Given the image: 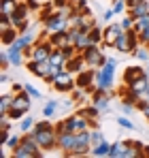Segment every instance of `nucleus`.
Masks as SVG:
<instances>
[{"label": "nucleus", "instance_id": "f257e3e1", "mask_svg": "<svg viewBox=\"0 0 149 158\" xmlns=\"http://www.w3.org/2000/svg\"><path fill=\"white\" fill-rule=\"evenodd\" d=\"M11 156L13 158H41L43 156V150L36 143L34 131H28V132L22 135V143L11 152Z\"/></svg>", "mask_w": 149, "mask_h": 158}, {"label": "nucleus", "instance_id": "f03ea898", "mask_svg": "<svg viewBox=\"0 0 149 158\" xmlns=\"http://www.w3.org/2000/svg\"><path fill=\"white\" fill-rule=\"evenodd\" d=\"M115 69H117V60L115 58H109L104 62V66L96 69V88L98 90L111 92V88L115 83Z\"/></svg>", "mask_w": 149, "mask_h": 158}, {"label": "nucleus", "instance_id": "7ed1b4c3", "mask_svg": "<svg viewBox=\"0 0 149 158\" xmlns=\"http://www.w3.org/2000/svg\"><path fill=\"white\" fill-rule=\"evenodd\" d=\"M136 47H141V41H139V32L132 28V30H124L122 32V36L115 41L113 49H117V52H122V53H132Z\"/></svg>", "mask_w": 149, "mask_h": 158}, {"label": "nucleus", "instance_id": "20e7f679", "mask_svg": "<svg viewBox=\"0 0 149 158\" xmlns=\"http://www.w3.org/2000/svg\"><path fill=\"white\" fill-rule=\"evenodd\" d=\"M51 88H53L55 92H60V94H70L74 88H77V75H73L70 71H66V69H64L58 77L53 79Z\"/></svg>", "mask_w": 149, "mask_h": 158}, {"label": "nucleus", "instance_id": "39448f33", "mask_svg": "<svg viewBox=\"0 0 149 158\" xmlns=\"http://www.w3.org/2000/svg\"><path fill=\"white\" fill-rule=\"evenodd\" d=\"M83 60H85V64L90 66V69H100V66H104V62L109 60L104 53H102V47L100 45H90L87 49H83Z\"/></svg>", "mask_w": 149, "mask_h": 158}, {"label": "nucleus", "instance_id": "423d86ee", "mask_svg": "<svg viewBox=\"0 0 149 158\" xmlns=\"http://www.w3.org/2000/svg\"><path fill=\"white\" fill-rule=\"evenodd\" d=\"M92 152V135H90V128L87 131L77 132V143H74V150L68 154V156H87Z\"/></svg>", "mask_w": 149, "mask_h": 158}, {"label": "nucleus", "instance_id": "0eeeda50", "mask_svg": "<svg viewBox=\"0 0 149 158\" xmlns=\"http://www.w3.org/2000/svg\"><path fill=\"white\" fill-rule=\"evenodd\" d=\"M36 143L41 145V150H58V132L55 128L51 131H34Z\"/></svg>", "mask_w": 149, "mask_h": 158}, {"label": "nucleus", "instance_id": "6e6552de", "mask_svg": "<svg viewBox=\"0 0 149 158\" xmlns=\"http://www.w3.org/2000/svg\"><path fill=\"white\" fill-rule=\"evenodd\" d=\"M64 122H66V128H68L70 132H74V135H77V132H81V131H87V128H92V122H90L85 115H81L79 111H77L74 115H68Z\"/></svg>", "mask_w": 149, "mask_h": 158}, {"label": "nucleus", "instance_id": "1a4fd4ad", "mask_svg": "<svg viewBox=\"0 0 149 158\" xmlns=\"http://www.w3.org/2000/svg\"><path fill=\"white\" fill-rule=\"evenodd\" d=\"M26 69L34 75V77H38V79H47V75L51 73V62L49 60H43V62H36V60H28V64H26Z\"/></svg>", "mask_w": 149, "mask_h": 158}, {"label": "nucleus", "instance_id": "9d476101", "mask_svg": "<svg viewBox=\"0 0 149 158\" xmlns=\"http://www.w3.org/2000/svg\"><path fill=\"white\" fill-rule=\"evenodd\" d=\"M124 28L122 24H109L104 28V39H102V47H115V41L122 36Z\"/></svg>", "mask_w": 149, "mask_h": 158}, {"label": "nucleus", "instance_id": "9b49d317", "mask_svg": "<svg viewBox=\"0 0 149 158\" xmlns=\"http://www.w3.org/2000/svg\"><path fill=\"white\" fill-rule=\"evenodd\" d=\"M74 143H77V135L74 132L66 131V132H60L58 135V150H62L66 156L74 150Z\"/></svg>", "mask_w": 149, "mask_h": 158}, {"label": "nucleus", "instance_id": "f8f14e48", "mask_svg": "<svg viewBox=\"0 0 149 158\" xmlns=\"http://www.w3.org/2000/svg\"><path fill=\"white\" fill-rule=\"evenodd\" d=\"M13 109H19V111H30V107H32V96L26 92V90H22V92H15L13 94Z\"/></svg>", "mask_w": 149, "mask_h": 158}, {"label": "nucleus", "instance_id": "ddd939ff", "mask_svg": "<svg viewBox=\"0 0 149 158\" xmlns=\"http://www.w3.org/2000/svg\"><path fill=\"white\" fill-rule=\"evenodd\" d=\"M92 105L98 107L102 113H104V111H109V105H111V94H109L107 90H96V92L92 94Z\"/></svg>", "mask_w": 149, "mask_h": 158}, {"label": "nucleus", "instance_id": "4468645a", "mask_svg": "<svg viewBox=\"0 0 149 158\" xmlns=\"http://www.w3.org/2000/svg\"><path fill=\"white\" fill-rule=\"evenodd\" d=\"M36 41H38V39H36V32H34V28H28L26 32H19L17 41H15L13 45H17V47L26 49V47H32V45H34Z\"/></svg>", "mask_w": 149, "mask_h": 158}, {"label": "nucleus", "instance_id": "2eb2a0df", "mask_svg": "<svg viewBox=\"0 0 149 158\" xmlns=\"http://www.w3.org/2000/svg\"><path fill=\"white\" fill-rule=\"evenodd\" d=\"M92 83H96V69H85V71H81L79 75H77V88H87V85H92Z\"/></svg>", "mask_w": 149, "mask_h": 158}, {"label": "nucleus", "instance_id": "dca6fc26", "mask_svg": "<svg viewBox=\"0 0 149 158\" xmlns=\"http://www.w3.org/2000/svg\"><path fill=\"white\" fill-rule=\"evenodd\" d=\"M49 43L53 45V49H60V47H64V45H68L70 41H68V30H60V32H49Z\"/></svg>", "mask_w": 149, "mask_h": 158}, {"label": "nucleus", "instance_id": "f3484780", "mask_svg": "<svg viewBox=\"0 0 149 158\" xmlns=\"http://www.w3.org/2000/svg\"><path fill=\"white\" fill-rule=\"evenodd\" d=\"M145 73H147V71H145L143 66H136V64H134V66H128V69L124 71V77H122L124 79V85H130L132 81H136L139 77H143Z\"/></svg>", "mask_w": 149, "mask_h": 158}, {"label": "nucleus", "instance_id": "a211bd4d", "mask_svg": "<svg viewBox=\"0 0 149 158\" xmlns=\"http://www.w3.org/2000/svg\"><path fill=\"white\" fill-rule=\"evenodd\" d=\"M87 69V64H85V60H83V53H77L74 58H70L68 62H66V71H70L73 75H79L81 71H85Z\"/></svg>", "mask_w": 149, "mask_h": 158}, {"label": "nucleus", "instance_id": "6ab92c4d", "mask_svg": "<svg viewBox=\"0 0 149 158\" xmlns=\"http://www.w3.org/2000/svg\"><path fill=\"white\" fill-rule=\"evenodd\" d=\"M6 53H9V60H11V66H22L26 60L24 56V49L17 47V45H9L6 47Z\"/></svg>", "mask_w": 149, "mask_h": 158}, {"label": "nucleus", "instance_id": "aec40b11", "mask_svg": "<svg viewBox=\"0 0 149 158\" xmlns=\"http://www.w3.org/2000/svg\"><path fill=\"white\" fill-rule=\"evenodd\" d=\"M17 36H19V30H17L15 26L6 28V30H0V41H2V45H4V47L13 45V43L17 41Z\"/></svg>", "mask_w": 149, "mask_h": 158}, {"label": "nucleus", "instance_id": "412c9836", "mask_svg": "<svg viewBox=\"0 0 149 158\" xmlns=\"http://www.w3.org/2000/svg\"><path fill=\"white\" fill-rule=\"evenodd\" d=\"M109 152H111V143L104 139V141H100V143H96V145H92L90 156H94V158H109Z\"/></svg>", "mask_w": 149, "mask_h": 158}, {"label": "nucleus", "instance_id": "4be33fe9", "mask_svg": "<svg viewBox=\"0 0 149 158\" xmlns=\"http://www.w3.org/2000/svg\"><path fill=\"white\" fill-rule=\"evenodd\" d=\"M128 88H130L132 92H136L139 96H143V94L147 92V88H149V75H147V73H145L143 77H139V79H136V81H132V83H130Z\"/></svg>", "mask_w": 149, "mask_h": 158}, {"label": "nucleus", "instance_id": "5701e85b", "mask_svg": "<svg viewBox=\"0 0 149 158\" xmlns=\"http://www.w3.org/2000/svg\"><path fill=\"white\" fill-rule=\"evenodd\" d=\"M79 113H81V115H85V118L92 122V128H96V120H98V115L102 113V111H100L98 107L90 105V107H81V109H79Z\"/></svg>", "mask_w": 149, "mask_h": 158}, {"label": "nucleus", "instance_id": "b1692460", "mask_svg": "<svg viewBox=\"0 0 149 158\" xmlns=\"http://www.w3.org/2000/svg\"><path fill=\"white\" fill-rule=\"evenodd\" d=\"M149 13V2L147 0H141V2H136L132 9H128V15H132L134 19L136 17H143V15H147Z\"/></svg>", "mask_w": 149, "mask_h": 158}, {"label": "nucleus", "instance_id": "393cba45", "mask_svg": "<svg viewBox=\"0 0 149 158\" xmlns=\"http://www.w3.org/2000/svg\"><path fill=\"white\" fill-rule=\"evenodd\" d=\"M49 62H51V66H53V69H58V71H64L68 60L64 58V53L60 52V49H53V53H51V58H49Z\"/></svg>", "mask_w": 149, "mask_h": 158}, {"label": "nucleus", "instance_id": "a878e982", "mask_svg": "<svg viewBox=\"0 0 149 158\" xmlns=\"http://www.w3.org/2000/svg\"><path fill=\"white\" fill-rule=\"evenodd\" d=\"M90 45H94V43H92V39H90V34H87V32H83V30L79 28V34H77V41H74V47L79 49V53H81L83 49H87Z\"/></svg>", "mask_w": 149, "mask_h": 158}, {"label": "nucleus", "instance_id": "bb28decb", "mask_svg": "<svg viewBox=\"0 0 149 158\" xmlns=\"http://www.w3.org/2000/svg\"><path fill=\"white\" fill-rule=\"evenodd\" d=\"M19 6V0H0V15H13Z\"/></svg>", "mask_w": 149, "mask_h": 158}, {"label": "nucleus", "instance_id": "cd10ccee", "mask_svg": "<svg viewBox=\"0 0 149 158\" xmlns=\"http://www.w3.org/2000/svg\"><path fill=\"white\" fill-rule=\"evenodd\" d=\"M126 145H128V141H117V143H111V152H109V158H124Z\"/></svg>", "mask_w": 149, "mask_h": 158}, {"label": "nucleus", "instance_id": "c85d7f7f", "mask_svg": "<svg viewBox=\"0 0 149 158\" xmlns=\"http://www.w3.org/2000/svg\"><path fill=\"white\" fill-rule=\"evenodd\" d=\"M90 39H92V43L94 45H102V39H104V30L98 26V24H94V26L90 28Z\"/></svg>", "mask_w": 149, "mask_h": 158}, {"label": "nucleus", "instance_id": "c756f323", "mask_svg": "<svg viewBox=\"0 0 149 158\" xmlns=\"http://www.w3.org/2000/svg\"><path fill=\"white\" fill-rule=\"evenodd\" d=\"M58 107H60V103H58L55 98H51L49 103H45V105H43V115H45V118H53V115H55V111H58Z\"/></svg>", "mask_w": 149, "mask_h": 158}, {"label": "nucleus", "instance_id": "7c9ffc66", "mask_svg": "<svg viewBox=\"0 0 149 158\" xmlns=\"http://www.w3.org/2000/svg\"><path fill=\"white\" fill-rule=\"evenodd\" d=\"M34 124H36V120L32 118V115H24L22 120H19V132H28L34 128Z\"/></svg>", "mask_w": 149, "mask_h": 158}, {"label": "nucleus", "instance_id": "2f4dec72", "mask_svg": "<svg viewBox=\"0 0 149 158\" xmlns=\"http://www.w3.org/2000/svg\"><path fill=\"white\" fill-rule=\"evenodd\" d=\"M11 105H13V94H2L0 96V113H9Z\"/></svg>", "mask_w": 149, "mask_h": 158}, {"label": "nucleus", "instance_id": "473e14b6", "mask_svg": "<svg viewBox=\"0 0 149 158\" xmlns=\"http://www.w3.org/2000/svg\"><path fill=\"white\" fill-rule=\"evenodd\" d=\"M132 56L136 58V60H143V62H147L149 60V45H141V47H136Z\"/></svg>", "mask_w": 149, "mask_h": 158}, {"label": "nucleus", "instance_id": "72a5a7b5", "mask_svg": "<svg viewBox=\"0 0 149 158\" xmlns=\"http://www.w3.org/2000/svg\"><path fill=\"white\" fill-rule=\"evenodd\" d=\"M145 28H149V13L143 15V17H136V19H134V30H136V32H143Z\"/></svg>", "mask_w": 149, "mask_h": 158}, {"label": "nucleus", "instance_id": "f704fd0d", "mask_svg": "<svg viewBox=\"0 0 149 158\" xmlns=\"http://www.w3.org/2000/svg\"><path fill=\"white\" fill-rule=\"evenodd\" d=\"M60 52L64 53V58H66V60H70V58H74V56L79 53V49L74 47L73 43H68V45H64V47H60Z\"/></svg>", "mask_w": 149, "mask_h": 158}, {"label": "nucleus", "instance_id": "c9c22d12", "mask_svg": "<svg viewBox=\"0 0 149 158\" xmlns=\"http://www.w3.org/2000/svg\"><path fill=\"white\" fill-rule=\"evenodd\" d=\"M19 143H22V135H11V137H9V141H6V145H4V148H6V150H11V152H13V150H15V148H17V145H19Z\"/></svg>", "mask_w": 149, "mask_h": 158}, {"label": "nucleus", "instance_id": "e433bc0d", "mask_svg": "<svg viewBox=\"0 0 149 158\" xmlns=\"http://www.w3.org/2000/svg\"><path fill=\"white\" fill-rule=\"evenodd\" d=\"M85 96H87V94H85V90H83V88H74L73 92H70V98H73L77 105H79V103H81Z\"/></svg>", "mask_w": 149, "mask_h": 158}, {"label": "nucleus", "instance_id": "4c0bfd02", "mask_svg": "<svg viewBox=\"0 0 149 158\" xmlns=\"http://www.w3.org/2000/svg\"><path fill=\"white\" fill-rule=\"evenodd\" d=\"M11 115L9 113H0V131H11Z\"/></svg>", "mask_w": 149, "mask_h": 158}, {"label": "nucleus", "instance_id": "58836bf2", "mask_svg": "<svg viewBox=\"0 0 149 158\" xmlns=\"http://www.w3.org/2000/svg\"><path fill=\"white\" fill-rule=\"evenodd\" d=\"M90 135H92V145H96L100 141H104V135L98 131V128H90Z\"/></svg>", "mask_w": 149, "mask_h": 158}, {"label": "nucleus", "instance_id": "ea45409f", "mask_svg": "<svg viewBox=\"0 0 149 158\" xmlns=\"http://www.w3.org/2000/svg\"><path fill=\"white\" fill-rule=\"evenodd\" d=\"M117 124H119L122 128H128V131H132V128H134V122H130L126 115H117Z\"/></svg>", "mask_w": 149, "mask_h": 158}, {"label": "nucleus", "instance_id": "a19ab883", "mask_svg": "<svg viewBox=\"0 0 149 158\" xmlns=\"http://www.w3.org/2000/svg\"><path fill=\"white\" fill-rule=\"evenodd\" d=\"M9 66H11V60H9L6 49H4V52H0V69H2V71H6Z\"/></svg>", "mask_w": 149, "mask_h": 158}, {"label": "nucleus", "instance_id": "79ce46f5", "mask_svg": "<svg viewBox=\"0 0 149 158\" xmlns=\"http://www.w3.org/2000/svg\"><path fill=\"white\" fill-rule=\"evenodd\" d=\"M115 13H124L126 9H128V4H126V0H113V6H111Z\"/></svg>", "mask_w": 149, "mask_h": 158}, {"label": "nucleus", "instance_id": "37998d69", "mask_svg": "<svg viewBox=\"0 0 149 158\" xmlns=\"http://www.w3.org/2000/svg\"><path fill=\"white\" fill-rule=\"evenodd\" d=\"M9 115H11L13 122H19V120L26 115V111H19V109H13V107H11V109H9Z\"/></svg>", "mask_w": 149, "mask_h": 158}, {"label": "nucleus", "instance_id": "c03bdc74", "mask_svg": "<svg viewBox=\"0 0 149 158\" xmlns=\"http://www.w3.org/2000/svg\"><path fill=\"white\" fill-rule=\"evenodd\" d=\"M119 24H122V28H124V30H132V28H134V17H132V15H126Z\"/></svg>", "mask_w": 149, "mask_h": 158}, {"label": "nucleus", "instance_id": "a18cd8bd", "mask_svg": "<svg viewBox=\"0 0 149 158\" xmlns=\"http://www.w3.org/2000/svg\"><path fill=\"white\" fill-rule=\"evenodd\" d=\"M24 85H26V92H28L32 98H41V92H38V90H36L32 83H24Z\"/></svg>", "mask_w": 149, "mask_h": 158}, {"label": "nucleus", "instance_id": "49530a36", "mask_svg": "<svg viewBox=\"0 0 149 158\" xmlns=\"http://www.w3.org/2000/svg\"><path fill=\"white\" fill-rule=\"evenodd\" d=\"M139 41H141V45H149V28L139 32Z\"/></svg>", "mask_w": 149, "mask_h": 158}, {"label": "nucleus", "instance_id": "de8ad7c7", "mask_svg": "<svg viewBox=\"0 0 149 158\" xmlns=\"http://www.w3.org/2000/svg\"><path fill=\"white\" fill-rule=\"evenodd\" d=\"M9 137H11V131H0V148H4V145H6Z\"/></svg>", "mask_w": 149, "mask_h": 158}, {"label": "nucleus", "instance_id": "09e8293b", "mask_svg": "<svg viewBox=\"0 0 149 158\" xmlns=\"http://www.w3.org/2000/svg\"><path fill=\"white\" fill-rule=\"evenodd\" d=\"M136 109V105H132V103H126V101H122V111L124 113H132Z\"/></svg>", "mask_w": 149, "mask_h": 158}, {"label": "nucleus", "instance_id": "8fccbe9b", "mask_svg": "<svg viewBox=\"0 0 149 158\" xmlns=\"http://www.w3.org/2000/svg\"><path fill=\"white\" fill-rule=\"evenodd\" d=\"M73 105H77V103H74L73 98H68V101L64 98V101L60 103V109H64V111H66V109H70V107H73Z\"/></svg>", "mask_w": 149, "mask_h": 158}, {"label": "nucleus", "instance_id": "3c124183", "mask_svg": "<svg viewBox=\"0 0 149 158\" xmlns=\"http://www.w3.org/2000/svg\"><path fill=\"white\" fill-rule=\"evenodd\" d=\"M113 15H115V11H113V9H109V11H104V13H102V19H104V22H111V17H113Z\"/></svg>", "mask_w": 149, "mask_h": 158}, {"label": "nucleus", "instance_id": "603ef678", "mask_svg": "<svg viewBox=\"0 0 149 158\" xmlns=\"http://www.w3.org/2000/svg\"><path fill=\"white\" fill-rule=\"evenodd\" d=\"M53 4H55V9H66L68 0H53Z\"/></svg>", "mask_w": 149, "mask_h": 158}, {"label": "nucleus", "instance_id": "864d4df0", "mask_svg": "<svg viewBox=\"0 0 149 158\" xmlns=\"http://www.w3.org/2000/svg\"><path fill=\"white\" fill-rule=\"evenodd\" d=\"M9 81H11V79H9V73H6V71H2V75H0V83L4 85V83H9Z\"/></svg>", "mask_w": 149, "mask_h": 158}, {"label": "nucleus", "instance_id": "5fc2aeb1", "mask_svg": "<svg viewBox=\"0 0 149 158\" xmlns=\"http://www.w3.org/2000/svg\"><path fill=\"white\" fill-rule=\"evenodd\" d=\"M22 90H26V85H22V83H13V94H15V92H22Z\"/></svg>", "mask_w": 149, "mask_h": 158}, {"label": "nucleus", "instance_id": "6e6d98bb", "mask_svg": "<svg viewBox=\"0 0 149 158\" xmlns=\"http://www.w3.org/2000/svg\"><path fill=\"white\" fill-rule=\"evenodd\" d=\"M132 143H134V148H136V150H139V152H143V148H145V145H143V143H141V141H132Z\"/></svg>", "mask_w": 149, "mask_h": 158}, {"label": "nucleus", "instance_id": "4d7b16f0", "mask_svg": "<svg viewBox=\"0 0 149 158\" xmlns=\"http://www.w3.org/2000/svg\"><path fill=\"white\" fill-rule=\"evenodd\" d=\"M141 154H143V158H149V145L143 148V152H141Z\"/></svg>", "mask_w": 149, "mask_h": 158}, {"label": "nucleus", "instance_id": "13d9d810", "mask_svg": "<svg viewBox=\"0 0 149 158\" xmlns=\"http://www.w3.org/2000/svg\"><path fill=\"white\" fill-rule=\"evenodd\" d=\"M136 2H141V0H128V2H126V4H128V9H132V6H134V4H136Z\"/></svg>", "mask_w": 149, "mask_h": 158}, {"label": "nucleus", "instance_id": "bf43d9fd", "mask_svg": "<svg viewBox=\"0 0 149 158\" xmlns=\"http://www.w3.org/2000/svg\"><path fill=\"white\" fill-rule=\"evenodd\" d=\"M143 115H145V120H147V122H149V107H147V109H145V111H143Z\"/></svg>", "mask_w": 149, "mask_h": 158}, {"label": "nucleus", "instance_id": "052dcab7", "mask_svg": "<svg viewBox=\"0 0 149 158\" xmlns=\"http://www.w3.org/2000/svg\"><path fill=\"white\" fill-rule=\"evenodd\" d=\"M143 96H145V98H147V101H149V88H147V92H145V94H143Z\"/></svg>", "mask_w": 149, "mask_h": 158}, {"label": "nucleus", "instance_id": "680f3d73", "mask_svg": "<svg viewBox=\"0 0 149 158\" xmlns=\"http://www.w3.org/2000/svg\"><path fill=\"white\" fill-rule=\"evenodd\" d=\"M147 71H149V60H147Z\"/></svg>", "mask_w": 149, "mask_h": 158}, {"label": "nucleus", "instance_id": "e2e57ef3", "mask_svg": "<svg viewBox=\"0 0 149 158\" xmlns=\"http://www.w3.org/2000/svg\"><path fill=\"white\" fill-rule=\"evenodd\" d=\"M126 2H128V0H126Z\"/></svg>", "mask_w": 149, "mask_h": 158}]
</instances>
